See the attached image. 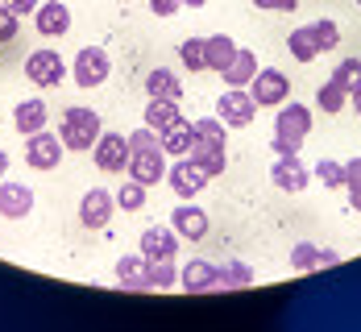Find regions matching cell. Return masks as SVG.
<instances>
[{"mask_svg": "<svg viewBox=\"0 0 361 332\" xmlns=\"http://www.w3.org/2000/svg\"><path fill=\"white\" fill-rule=\"evenodd\" d=\"M158 137H162V149H166L171 158H187L191 146H195V125H191V121H175V125L162 129Z\"/></svg>", "mask_w": 361, "mask_h": 332, "instance_id": "20", "label": "cell"}, {"mask_svg": "<svg viewBox=\"0 0 361 332\" xmlns=\"http://www.w3.org/2000/svg\"><path fill=\"white\" fill-rule=\"evenodd\" d=\"M216 116L224 125H233V129H245V125H253V116H257V100H253L245 87H228L216 100Z\"/></svg>", "mask_w": 361, "mask_h": 332, "instance_id": "4", "label": "cell"}, {"mask_svg": "<svg viewBox=\"0 0 361 332\" xmlns=\"http://www.w3.org/2000/svg\"><path fill=\"white\" fill-rule=\"evenodd\" d=\"M187 158H191L208 179H216L220 171H224V146H208V142H200V137H195V146H191Z\"/></svg>", "mask_w": 361, "mask_h": 332, "instance_id": "24", "label": "cell"}, {"mask_svg": "<svg viewBox=\"0 0 361 332\" xmlns=\"http://www.w3.org/2000/svg\"><path fill=\"white\" fill-rule=\"evenodd\" d=\"M233 54H237L233 37H224V34L204 37V59H208V71H224V67L233 63Z\"/></svg>", "mask_w": 361, "mask_h": 332, "instance_id": "25", "label": "cell"}, {"mask_svg": "<svg viewBox=\"0 0 361 332\" xmlns=\"http://www.w3.org/2000/svg\"><path fill=\"white\" fill-rule=\"evenodd\" d=\"M116 283L125 291H149V262L142 254H129V258L116 262Z\"/></svg>", "mask_w": 361, "mask_h": 332, "instance_id": "18", "label": "cell"}, {"mask_svg": "<svg viewBox=\"0 0 361 332\" xmlns=\"http://www.w3.org/2000/svg\"><path fill=\"white\" fill-rule=\"evenodd\" d=\"M270 179H274V187H283V191H290V195H299L303 187L312 183V171L299 162V154H279V162L270 166Z\"/></svg>", "mask_w": 361, "mask_h": 332, "instance_id": "10", "label": "cell"}, {"mask_svg": "<svg viewBox=\"0 0 361 332\" xmlns=\"http://www.w3.org/2000/svg\"><path fill=\"white\" fill-rule=\"evenodd\" d=\"M183 0H149V13H158V17H171V13H179Z\"/></svg>", "mask_w": 361, "mask_h": 332, "instance_id": "40", "label": "cell"}, {"mask_svg": "<svg viewBox=\"0 0 361 332\" xmlns=\"http://www.w3.org/2000/svg\"><path fill=\"white\" fill-rule=\"evenodd\" d=\"M112 208H116V195L104 191V187H92L83 195V204H79V221L87 224V228H104L112 216Z\"/></svg>", "mask_w": 361, "mask_h": 332, "instance_id": "12", "label": "cell"}, {"mask_svg": "<svg viewBox=\"0 0 361 332\" xmlns=\"http://www.w3.org/2000/svg\"><path fill=\"white\" fill-rule=\"evenodd\" d=\"M179 283V270H175V258H162V262H149V287L154 291H166Z\"/></svg>", "mask_w": 361, "mask_h": 332, "instance_id": "31", "label": "cell"}, {"mask_svg": "<svg viewBox=\"0 0 361 332\" xmlns=\"http://www.w3.org/2000/svg\"><path fill=\"white\" fill-rule=\"evenodd\" d=\"M349 208L361 212V187H349Z\"/></svg>", "mask_w": 361, "mask_h": 332, "instance_id": "42", "label": "cell"}, {"mask_svg": "<svg viewBox=\"0 0 361 332\" xmlns=\"http://www.w3.org/2000/svg\"><path fill=\"white\" fill-rule=\"evenodd\" d=\"M179 254V233L171 224H149L142 233V258L145 262H162Z\"/></svg>", "mask_w": 361, "mask_h": 332, "instance_id": "9", "label": "cell"}, {"mask_svg": "<svg viewBox=\"0 0 361 332\" xmlns=\"http://www.w3.org/2000/svg\"><path fill=\"white\" fill-rule=\"evenodd\" d=\"M145 92H149V100H183V87H179V79L171 71H149L145 75Z\"/></svg>", "mask_w": 361, "mask_h": 332, "instance_id": "26", "label": "cell"}, {"mask_svg": "<svg viewBox=\"0 0 361 332\" xmlns=\"http://www.w3.org/2000/svg\"><path fill=\"white\" fill-rule=\"evenodd\" d=\"M46 100H17V109H13V125H17V133H37V129H46Z\"/></svg>", "mask_w": 361, "mask_h": 332, "instance_id": "21", "label": "cell"}, {"mask_svg": "<svg viewBox=\"0 0 361 332\" xmlns=\"http://www.w3.org/2000/svg\"><path fill=\"white\" fill-rule=\"evenodd\" d=\"M307 133H312V112L303 109V104H279L274 137H270L274 154H299V146H303Z\"/></svg>", "mask_w": 361, "mask_h": 332, "instance_id": "2", "label": "cell"}, {"mask_svg": "<svg viewBox=\"0 0 361 332\" xmlns=\"http://www.w3.org/2000/svg\"><path fill=\"white\" fill-rule=\"evenodd\" d=\"M25 75H30V83H37V87H59L67 79V67H63V59L54 50H34L25 59Z\"/></svg>", "mask_w": 361, "mask_h": 332, "instance_id": "8", "label": "cell"}, {"mask_svg": "<svg viewBox=\"0 0 361 332\" xmlns=\"http://www.w3.org/2000/svg\"><path fill=\"white\" fill-rule=\"evenodd\" d=\"M257 8H283V13H290V8H299V0H253Z\"/></svg>", "mask_w": 361, "mask_h": 332, "instance_id": "41", "label": "cell"}, {"mask_svg": "<svg viewBox=\"0 0 361 332\" xmlns=\"http://www.w3.org/2000/svg\"><path fill=\"white\" fill-rule=\"evenodd\" d=\"M116 204H121L125 212H137V208L145 204V183H137V179H129V183H125L121 191H116Z\"/></svg>", "mask_w": 361, "mask_h": 332, "instance_id": "35", "label": "cell"}, {"mask_svg": "<svg viewBox=\"0 0 361 332\" xmlns=\"http://www.w3.org/2000/svg\"><path fill=\"white\" fill-rule=\"evenodd\" d=\"M63 137L59 133H46V129H37L30 133V142H25V162L34 166V171H54L59 162H63Z\"/></svg>", "mask_w": 361, "mask_h": 332, "instance_id": "7", "label": "cell"}, {"mask_svg": "<svg viewBox=\"0 0 361 332\" xmlns=\"http://www.w3.org/2000/svg\"><path fill=\"white\" fill-rule=\"evenodd\" d=\"M287 50H290V59L295 63H316V42H312V30L303 25V30H295V34H287Z\"/></svg>", "mask_w": 361, "mask_h": 332, "instance_id": "27", "label": "cell"}, {"mask_svg": "<svg viewBox=\"0 0 361 332\" xmlns=\"http://www.w3.org/2000/svg\"><path fill=\"white\" fill-rule=\"evenodd\" d=\"M171 228H175L179 237H187V241H204V237H208V216H204V208L179 204L175 216H171Z\"/></svg>", "mask_w": 361, "mask_h": 332, "instance_id": "16", "label": "cell"}, {"mask_svg": "<svg viewBox=\"0 0 361 332\" xmlns=\"http://www.w3.org/2000/svg\"><path fill=\"white\" fill-rule=\"evenodd\" d=\"M137 183L154 187L166 179V149H162V137L145 125L137 133H129V166H125Z\"/></svg>", "mask_w": 361, "mask_h": 332, "instance_id": "1", "label": "cell"}, {"mask_svg": "<svg viewBox=\"0 0 361 332\" xmlns=\"http://www.w3.org/2000/svg\"><path fill=\"white\" fill-rule=\"evenodd\" d=\"M30 208H34V191L25 183H4L0 179V216H8V221H21V216H30Z\"/></svg>", "mask_w": 361, "mask_h": 332, "instance_id": "15", "label": "cell"}, {"mask_svg": "<svg viewBox=\"0 0 361 332\" xmlns=\"http://www.w3.org/2000/svg\"><path fill=\"white\" fill-rule=\"evenodd\" d=\"M166 179H171V187H175V195H179V199L200 195V191H204V183H208V175H204L191 158H179L175 166H166Z\"/></svg>", "mask_w": 361, "mask_h": 332, "instance_id": "11", "label": "cell"}, {"mask_svg": "<svg viewBox=\"0 0 361 332\" xmlns=\"http://www.w3.org/2000/svg\"><path fill=\"white\" fill-rule=\"evenodd\" d=\"M349 100H353V109H357V116H361V87L353 92V96H349Z\"/></svg>", "mask_w": 361, "mask_h": 332, "instance_id": "44", "label": "cell"}, {"mask_svg": "<svg viewBox=\"0 0 361 332\" xmlns=\"http://www.w3.org/2000/svg\"><path fill=\"white\" fill-rule=\"evenodd\" d=\"M179 59L187 71H208V59H204V37H183L179 42Z\"/></svg>", "mask_w": 361, "mask_h": 332, "instance_id": "28", "label": "cell"}, {"mask_svg": "<svg viewBox=\"0 0 361 332\" xmlns=\"http://www.w3.org/2000/svg\"><path fill=\"white\" fill-rule=\"evenodd\" d=\"M316 104H320V112H341L345 104H349V92H345L336 79H328L324 87L316 92Z\"/></svg>", "mask_w": 361, "mask_h": 332, "instance_id": "29", "label": "cell"}, {"mask_svg": "<svg viewBox=\"0 0 361 332\" xmlns=\"http://www.w3.org/2000/svg\"><path fill=\"white\" fill-rule=\"evenodd\" d=\"M245 283H253V270H250V266L228 262V266L220 270V287H245Z\"/></svg>", "mask_w": 361, "mask_h": 332, "instance_id": "36", "label": "cell"}, {"mask_svg": "<svg viewBox=\"0 0 361 332\" xmlns=\"http://www.w3.org/2000/svg\"><path fill=\"white\" fill-rule=\"evenodd\" d=\"M195 137L208 142V146H224V121H220V116H204V121H195Z\"/></svg>", "mask_w": 361, "mask_h": 332, "instance_id": "34", "label": "cell"}, {"mask_svg": "<svg viewBox=\"0 0 361 332\" xmlns=\"http://www.w3.org/2000/svg\"><path fill=\"white\" fill-rule=\"evenodd\" d=\"M109 71H112V63H109V54H104L100 46H83V50L75 54L71 75H75L79 87H100V83L109 79Z\"/></svg>", "mask_w": 361, "mask_h": 332, "instance_id": "6", "label": "cell"}, {"mask_svg": "<svg viewBox=\"0 0 361 332\" xmlns=\"http://www.w3.org/2000/svg\"><path fill=\"white\" fill-rule=\"evenodd\" d=\"M34 21H37V34L63 37L67 30H71V8H67L63 0H42L37 13H34Z\"/></svg>", "mask_w": 361, "mask_h": 332, "instance_id": "14", "label": "cell"}, {"mask_svg": "<svg viewBox=\"0 0 361 332\" xmlns=\"http://www.w3.org/2000/svg\"><path fill=\"white\" fill-rule=\"evenodd\" d=\"M316 183L320 187H345V162H332V158H320L316 162Z\"/></svg>", "mask_w": 361, "mask_h": 332, "instance_id": "33", "label": "cell"}, {"mask_svg": "<svg viewBox=\"0 0 361 332\" xmlns=\"http://www.w3.org/2000/svg\"><path fill=\"white\" fill-rule=\"evenodd\" d=\"M4 175H8V154L0 149V179H4Z\"/></svg>", "mask_w": 361, "mask_h": 332, "instance_id": "43", "label": "cell"}, {"mask_svg": "<svg viewBox=\"0 0 361 332\" xmlns=\"http://www.w3.org/2000/svg\"><path fill=\"white\" fill-rule=\"evenodd\" d=\"M220 75H224V83H228V87H250L253 75H257V59H253V50H237V54H233V63H228Z\"/></svg>", "mask_w": 361, "mask_h": 332, "instance_id": "22", "label": "cell"}, {"mask_svg": "<svg viewBox=\"0 0 361 332\" xmlns=\"http://www.w3.org/2000/svg\"><path fill=\"white\" fill-rule=\"evenodd\" d=\"M59 137L75 154L96 149V142H100V116H96V109H67L63 112V125H59Z\"/></svg>", "mask_w": 361, "mask_h": 332, "instance_id": "3", "label": "cell"}, {"mask_svg": "<svg viewBox=\"0 0 361 332\" xmlns=\"http://www.w3.org/2000/svg\"><path fill=\"white\" fill-rule=\"evenodd\" d=\"M183 4H191V8H200V4H208V0H183Z\"/></svg>", "mask_w": 361, "mask_h": 332, "instance_id": "45", "label": "cell"}, {"mask_svg": "<svg viewBox=\"0 0 361 332\" xmlns=\"http://www.w3.org/2000/svg\"><path fill=\"white\" fill-rule=\"evenodd\" d=\"M96 166L100 171H125L129 166V137L125 133H100V142H96Z\"/></svg>", "mask_w": 361, "mask_h": 332, "instance_id": "13", "label": "cell"}, {"mask_svg": "<svg viewBox=\"0 0 361 332\" xmlns=\"http://www.w3.org/2000/svg\"><path fill=\"white\" fill-rule=\"evenodd\" d=\"M332 79H336L349 96H353V92L361 87V59H341V63L332 67Z\"/></svg>", "mask_w": 361, "mask_h": 332, "instance_id": "30", "label": "cell"}, {"mask_svg": "<svg viewBox=\"0 0 361 332\" xmlns=\"http://www.w3.org/2000/svg\"><path fill=\"white\" fill-rule=\"evenodd\" d=\"M0 4H4L8 13H17V17H25V13H37V4H42V0H0Z\"/></svg>", "mask_w": 361, "mask_h": 332, "instance_id": "38", "label": "cell"}, {"mask_svg": "<svg viewBox=\"0 0 361 332\" xmlns=\"http://www.w3.org/2000/svg\"><path fill=\"white\" fill-rule=\"evenodd\" d=\"M17 21H21V17L0 4V42H13V37H17Z\"/></svg>", "mask_w": 361, "mask_h": 332, "instance_id": "37", "label": "cell"}, {"mask_svg": "<svg viewBox=\"0 0 361 332\" xmlns=\"http://www.w3.org/2000/svg\"><path fill=\"white\" fill-rule=\"evenodd\" d=\"M341 254L336 250H320V245H312V241H299L295 250H290V266L295 270H328V266H336Z\"/></svg>", "mask_w": 361, "mask_h": 332, "instance_id": "17", "label": "cell"}, {"mask_svg": "<svg viewBox=\"0 0 361 332\" xmlns=\"http://www.w3.org/2000/svg\"><path fill=\"white\" fill-rule=\"evenodd\" d=\"M175 121H183V112H179V100H145V125H149L154 133H162V129H171Z\"/></svg>", "mask_w": 361, "mask_h": 332, "instance_id": "23", "label": "cell"}, {"mask_svg": "<svg viewBox=\"0 0 361 332\" xmlns=\"http://www.w3.org/2000/svg\"><path fill=\"white\" fill-rule=\"evenodd\" d=\"M312 30V42H316V50L324 54V50H336L341 46V30H336V21H316V25H307Z\"/></svg>", "mask_w": 361, "mask_h": 332, "instance_id": "32", "label": "cell"}, {"mask_svg": "<svg viewBox=\"0 0 361 332\" xmlns=\"http://www.w3.org/2000/svg\"><path fill=\"white\" fill-rule=\"evenodd\" d=\"M250 96L257 100V109H279V104L290 96V79L283 71H274V67H257Z\"/></svg>", "mask_w": 361, "mask_h": 332, "instance_id": "5", "label": "cell"}, {"mask_svg": "<svg viewBox=\"0 0 361 332\" xmlns=\"http://www.w3.org/2000/svg\"><path fill=\"white\" fill-rule=\"evenodd\" d=\"M212 287H220V266L204 258L183 266V291H212Z\"/></svg>", "mask_w": 361, "mask_h": 332, "instance_id": "19", "label": "cell"}, {"mask_svg": "<svg viewBox=\"0 0 361 332\" xmlns=\"http://www.w3.org/2000/svg\"><path fill=\"white\" fill-rule=\"evenodd\" d=\"M357 4H361V0H357Z\"/></svg>", "mask_w": 361, "mask_h": 332, "instance_id": "46", "label": "cell"}, {"mask_svg": "<svg viewBox=\"0 0 361 332\" xmlns=\"http://www.w3.org/2000/svg\"><path fill=\"white\" fill-rule=\"evenodd\" d=\"M345 187H361V158L345 162Z\"/></svg>", "mask_w": 361, "mask_h": 332, "instance_id": "39", "label": "cell"}]
</instances>
